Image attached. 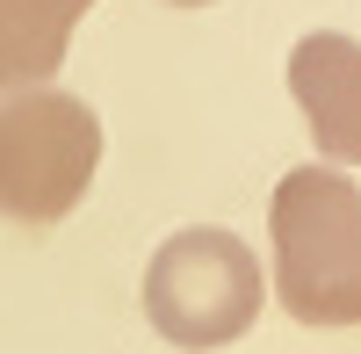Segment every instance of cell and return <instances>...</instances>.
<instances>
[{
	"mask_svg": "<svg viewBox=\"0 0 361 354\" xmlns=\"http://www.w3.org/2000/svg\"><path fill=\"white\" fill-rule=\"evenodd\" d=\"M73 22H58L37 0H0V94H22V87H44L66 66Z\"/></svg>",
	"mask_w": 361,
	"mask_h": 354,
	"instance_id": "5b68a950",
	"label": "cell"
},
{
	"mask_svg": "<svg viewBox=\"0 0 361 354\" xmlns=\"http://www.w3.org/2000/svg\"><path fill=\"white\" fill-rule=\"evenodd\" d=\"M275 297L296 326H361V188L347 166H289L267 202Z\"/></svg>",
	"mask_w": 361,
	"mask_h": 354,
	"instance_id": "6da1fadb",
	"label": "cell"
},
{
	"mask_svg": "<svg viewBox=\"0 0 361 354\" xmlns=\"http://www.w3.org/2000/svg\"><path fill=\"white\" fill-rule=\"evenodd\" d=\"M289 94L311 123L318 159L361 166V44L340 29H311L289 51Z\"/></svg>",
	"mask_w": 361,
	"mask_h": 354,
	"instance_id": "277c9868",
	"label": "cell"
},
{
	"mask_svg": "<svg viewBox=\"0 0 361 354\" xmlns=\"http://www.w3.org/2000/svg\"><path fill=\"white\" fill-rule=\"evenodd\" d=\"M102 166V116L80 94L22 87L0 102V217L44 231L73 217Z\"/></svg>",
	"mask_w": 361,
	"mask_h": 354,
	"instance_id": "3957f363",
	"label": "cell"
},
{
	"mask_svg": "<svg viewBox=\"0 0 361 354\" xmlns=\"http://www.w3.org/2000/svg\"><path fill=\"white\" fill-rule=\"evenodd\" d=\"M166 8H217V0H166Z\"/></svg>",
	"mask_w": 361,
	"mask_h": 354,
	"instance_id": "52a82bcc",
	"label": "cell"
},
{
	"mask_svg": "<svg viewBox=\"0 0 361 354\" xmlns=\"http://www.w3.org/2000/svg\"><path fill=\"white\" fill-rule=\"evenodd\" d=\"M260 253L224 224H188L145 260V318L173 347H231L260 318Z\"/></svg>",
	"mask_w": 361,
	"mask_h": 354,
	"instance_id": "7a4b0ae2",
	"label": "cell"
},
{
	"mask_svg": "<svg viewBox=\"0 0 361 354\" xmlns=\"http://www.w3.org/2000/svg\"><path fill=\"white\" fill-rule=\"evenodd\" d=\"M37 8H51V15H58V22H80V15H87V8H94V0H37Z\"/></svg>",
	"mask_w": 361,
	"mask_h": 354,
	"instance_id": "8992f818",
	"label": "cell"
}]
</instances>
